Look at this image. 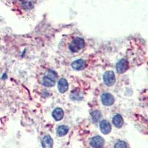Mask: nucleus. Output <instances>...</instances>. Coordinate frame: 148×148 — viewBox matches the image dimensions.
I'll return each mask as SVG.
<instances>
[{
    "label": "nucleus",
    "mask_w": 148,
    "mask_h": 148,
    "mask_svg": "<svg viewBox=\"0 0 148 148\" xmlns=\"http://www.w3.org/2000/svg\"><path fill=\"white\" fill-rule=\"evenodd\" d=\"M128 66H129V64H128L127 61L126 59H121L117 63V64H116V69H117L119 73H125L128 69Z\"/></svg>",
    "instance_id": "nucleus-5"
},
{
    "label": "nucleus",
    "mask_w": 148,
    "mask_h": 148,
    "mask_svg": "<svg viewBox=\"0 0 148 148\" xmlns=\"http://www.w3.org/2000/svg\"><path fill=\"white\" fill-rule=\"evenodd\" d=\"M42 145L43 148H53V141L50 136H46L42 141Z\"/></svg>",
    "instance_id": "nucleus-10"
},
{
    "label": "nucleus",
    "mask_w": 148,
    "mask_h": 148,
    "mask_svg": "<svg viewBox=\"0 0 148 148\" xmlns=\"http://www.w3.org/2000/svg\"><path fill=\"white\" fill-rule=\"evenodd\" d=\"M20 5L25 10L32 9L34 6L33 0H20Z\"/></svg>",
    "instance_id": "nucleus-12"
},
{
    "label": "nucleus",
    "mask_w": 148,
    "mask_h": 148,
    "mask_svg": "<svg viewBox=\"0 0 148 148\" xmlns=\"http://www.w3.org/2000/svg\"><path fill=\"white\" fill-rule=\"evenodd\" d=\"M91 116H92V119L93 122H97L101 118V113L99 111L95 110L91 113Z\"/></svg>",
    "instance_id": "nucleus-15"
},
{
    "label": "nucleus",
    "mask_w": 148,
    "mask_h": 148,
    "mask_svg": "<svg viewBox=\"0 0 148 148\" xmlns=\"http://www.w3.org/2000/svg\"><path fill=\"white\" fill-rule=\"evenodd\" d=\"M101 101L105 106H110L113 104L115 99L113 95H111L110 93H108V92H105L101 96Z\"/></svg>",
    "instance_id": "nucleus-4"
},
{
    "label": "nucleus",
    "mask_w": 148,
    "mask_h": 148,
    "mask_svg": "<svg viewBox=\"0 0 148 148\" xmlns=\"http://www.w3.org/2000/svg\"><path fill=\"white\" fill-rule=\"evenodd\" d=\"M113 125H114L116 127H121L123 124H124V120H123L122 116L119 114L116 115V116L113 118Z\"/></svg>",
    "instance_id": "nucleus-13"
},
{
    "label": "nucleus",
    "mask_w": 148,
    "mask_h": 148,
    "mask_svg": "<svg viewBox=\"0 0 148 148\" xmlns=\"http://www.w3.org/2000/svg\"><path fill=\"white\" fill-rule=\"evenodd\" d=\"M58 89L59 92L64 93L68 90V83L64 79H61L58 82Z\"/></svg>",
    "instance_id": "nucleus-9"
},
{
    "label": "nucleus",
    "mask_w": 148,
    "mask_h": 148,
    "mask_svg": "<svg viewBox=\"0 0 148 148\" xmlns=\"http://www.w3.org/2000/svg\"><path fill=\"white\" fill-rule=\"evenodd\" d=\"M86 62L85 61L82 60V59H78L76 61H74L72 63V67L74 70L76 71H81L85 68L86 67Z\"/></svg>",
    "instance_id": "nucleus-7"
},
{
    "label": "nucleus",
    "mask_w": 148,
    "mask_h": 148,
    "mask_svg": "<svg viewBox=\"0 0 148 148\" xmlns=\"http://www.w3.org/2000/svg\"><path fill=\"white\" fill-rule=\"evenodd\" d=\"M52 115L56 121H60L64 117V111L62 108H56L53 112Z\"/></svg>",
    "instance_id": "nucleus-11"
},
{
    "label": "nucleus",
    "mask_w": 148,
    "mask_h": 148,
    "mask_svg": "<svg viewBox=\"0 0 148 148\" xmlns=\"http://www.w3.org/2000/svg\"><path fill=\"white\" fill-rule=\"evenodd\" d=\"M115 148H127V145L125 141H119L116 144Z\"/></svg>",
    "instance_id": "nucleus-16"
},
{
    "label": "nucleus",
    "mask_w": 148,
    "mask_h": 148,
    "mask_svg": "<svg viewBox=\"0 0 148 148\" xmlns=\"http://www.w3.org/2000/svg\"><path fill=\"white\" fill-rule=\"evenodd\" d=\"M91 146L95 148H102L104 145V141L101 136H95L90 141Z\"/></svg>",
    "instance_id": "nucleus-6"
},
{
    "label": "nucleus",
    "mask_w": 148,
    "mask_h": 148,
    "mask_svg": "<svg viewBox=\"0 0 148 148\" xmlns=\"http://www.w3.org/2000/svg\"><path fill=\"white\" fill-rule=\"evenodd\" d=\"M68 132V127L67 126H64V125H61L59 127L57 128V130H56V133L59 136H65L66 134Z\"/></svg>",
    "instance_id": "nucleus-14"
},
{
    "label": "nucleus",
    "mask_w": 148,
    "mask_h": 148,
    "mask_svg": "<svg viewBox=\"0 0 148 148\" xmlns=\"http://www.w3.org/2000/svg\"><path fill=\"white\" fill-rule=\"evenodd\" d=\"M85 46L84 40L81 37H76L70 42L68 49L72 53H77L82 50Z\"/></svg>",
    "instance_id": "nucleus-1"
},
{
    "label": "nucleus",
    "mask_w": 148,
    "mask_h": 148,
    "mask_svg": "<svg viewBox=\"0 0 148 148\" xmlns=\"http://www.w3.org/2000/svg\"><path fill=\"white\" fill-rule=\"evenodd\" d=\"M57 79V73L53 70H48L42 79V84L45 87H53Z\"/></svg>",
    "instance_id": "nucleus-2"
},
{
    "label": "nucleus",
    "mask_w": 148,
    "mask_h": 148,
    "mask_svg": "<svg viewBox=\"0 0 148 148\" xmlns=\"http://www.w3.org/2000/svg\"><path fill=\"white\" fill-rule=\"evenodd\" d=\"M103 79H104V82L106 85L109 86V87L113 86L116 82L114 73L113 71H107L103 76Z\"/></svg>",
    "instance_id": "nucleus-3"
},
{
    "label": "nucleus",
    "mask_w": 148,
    "mask_h": 148,
    "mask_svg": "<svg viewBox=\"0 0 148 148\" xmlns=\"http://www.w3.org/2000/svg\"><path fill=\"white\" fill-rule=\"evenodd\" d=\"M100 129L104 134H108L111 131V125L108 121L103 120L100 123Z\"/></svg>",
    "instance_id": "nucleus-8"
}]
</instances>
